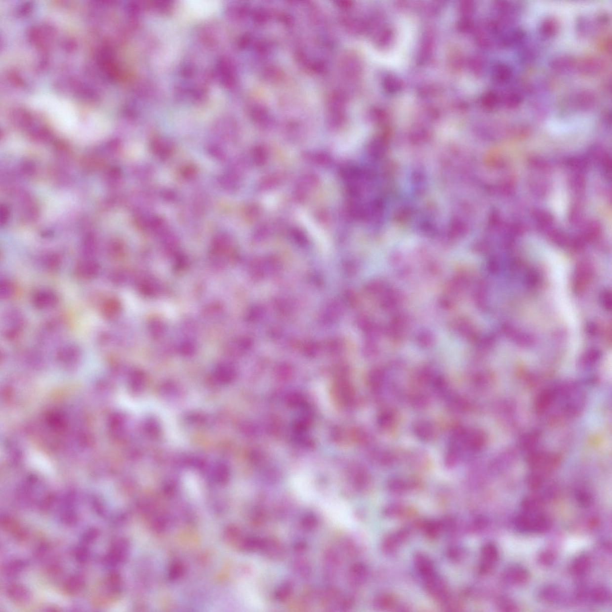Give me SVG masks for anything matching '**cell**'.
I'll return each mask as SVG.
<instances>
[{
    "instance_id": "obj_1",
    "label": "cell",
    "mask_w": 612,
    "mask_h": 612,
    "mask_svg": "<svg viewBox=\"0 0 612 612\" xmlns=\"http://www.w3.org/2000/svg\"><path fill=\"white\" fill-rule=\"evenodd\" d=\"M220 6L217 2L215 1H185L180 5L182 10L184 11L185 16L193 18H204L212 15Z\"/></svg>"
},
{
    "instance_id": "obj_2",
    "label": "cell",
    "mask_w": 612,
    "mask_h": 612,
    "mask_svg": "<svg viewBox=\"0 0 612 612\" xmlns=\"http://www.w3.org/2000/svg\"><path fill=\"white\" fill-rule=\"evenodd\" d=\"M59 302V297L52 290L48 289H39L34 293L32 297L33 306L40 310L53 308Z\"/></svg>"
},
{
    "instance_id": "obj_3",
    "label": "cell",
    "mask_w": 612,
    "mask_h": 612,
    "mask_svg": "<svg viewBox=\"0 0 612 612\" xmlns=\"http://www.w3.org/2000/svg\"><path fill=\"white\" fill-rule=\"evenodd\" d=\"M426 588L429 593L437 601H448L449 593L443 580L434 574L426 579Z\"/></svg>"
},
{
    "instance_id": "obj_4",
    "label": "cell",
    "mask_w": 612,
    "mask_h": 612,
    "mask_svg": "<svg viewBox=\"0 0 612 612\" xmlns=\"http://www.w3.org/2000/svg\"><path fill=\"white\" fill-rule=\"evenodd\" d=\"M99 272V264L96 261L90 260L80 262L75 268L76 277L84 280H90L97 277Z\"/></svg>"
},
{
    "instance_id": "obj_5",
    "label": "cell",
    "mask_w": 612,
    "mask_h": 612,
    "mask_svg": "<svg viewBox=\"0 0 612 612\" xmlns=\"http://www.w3.org/2000/svg\"><path fill=\"white\" fill-rule=\"evenodd\" d=\"M486 438L485 434L479 430H467L464 440V448L472 452L482 450L485 446Z\"/></svg>"
},
{
    "instance_id": "obj_6",
    "label": "cell",
    "mask_w": 612,
    "mask_h": 612,
    "mask_svg": "<svg viewBox=\"0 0 612 612\" xmlns=\"http://www.w3.org/2000/svg\"><path fill=\"white\" fill-rule=\"evenodd\" d=\"M499 556L496 546L488 543L484 546L482 550L483 560L480 566V571L483 573H488L491 570L493 564L496 562Z\"/></svg>"
},
{
    "instance_id": "obj_7",
    "label": "cell",
    "mask_w": 612,
    "mask_h": 612,
    "mask_svg": "<svg viewBox=\"0 0 612 612\" xmlns=\"http://www.w3.org/2000/svg\"><path fill=\"white\" fill-rule=\"evenodd\" d=\"M121 310V303L116 297L107 298L101 306V314L107 320H113L118 317Z\"/></svg>"
},
{
    "instance_id": "obj_8",
    "label": "cell",
    "mask_w": 612,
    "mask_h": 612,
    "mask_svg": "<svg viewBox=\"0 0 612 612\" xmlns=\"http://www.w3.org/2000/svg\"><path fill=\"white\" fill-rule=\"evenodd\" d=\"M503 577L506 581L512 584L522 585L528 581L529 573L525 569L520 566H513L506 571Z\"/></svg>"
},
{
    "instance_id": "obj_9",
    "label": "cell",
    "mask_w": 612,
    "mask_h": 612,
    "mask_svg": "<svg viewBox=\"0 0 612 612\" xmlns=\"http://www.w3.org/2000/svg\"><path fill=\"white\" fill-rule=\"evenodd\" d=\"M603 63L600 59L587 58L583 59L578 67V70L583 75L592 76L597 75L603 69Z\"/></svg>"
},
{
    "instance_id": "obj_10",
    "label": "cell",
    "mask_w": 612,
    "mask_h": 612,
    "mask_svg": "<svg viewBox=\"0 0 612 612\" xmlns=\"http://www.w3.org/2000/svg\"><path fill=\"white\" fill-rule=\"evenodd\" d=\"M414 432L416 436L424 441H430L436 435V429L428 421H419L414 426Z\"/></svg>"
},
{
    "instance_id": "obj_11",
    "label": "cell",
    "mask_w": 612,
    "mask_h": 612,
    "mask_svg": "<svg viewBox=\"0 0 612 612\" xmlns=\"http://www.w3.org/2000/svg\"><path fill=\"white\" fill-rule=\"evenodd\" d=\"M551 68L556 73L565 74L570 72L575 66V61L571 57H557L551 61Z\"/></svg>"
},
{
    "instance_id": "obj_12",
    "label": "cell",
    "mask_w": 612,
    "mask_h": 612,
    "mask_svg": "<svg viewBox=\"0 0 612 612\" xmlns=\"http://www.w3.org/2000/svg\"><path fill=\"white\" fill-rule=\"evenodd\" d=\"M415 565L419 573L426 579L435 574L433 564L428 557L423 555H418L415 557Z\"/></svg>"
},
{
    "instance_id": "obj_13",
    "label": "cell",
    "mask_w": 612,
    "mask_h": 612,
    "mask_svg": "<svg viewBox=\"0 0 612 612\" xmlns=\"http://www.w3.org/2000/svg\"><path fill=\"white\" fill-rule=\"evenodd\" d=\"M449 409L455 412H463L468 408V401L462 397L450 393L446 398Z\"/></svg>"
},
{
    "instance_id": "obj_14",
    "label": "cell",
    "mask_w": 612,
    "mask_h": 612,
    "mask_svg": "<svg viewBox=\"0 0 612 612\" xmlns=\"http://www.w3.org/2000/svg\"><path fill=\"white\" fill-rule=\"evenodd\" d=\"M596 102V98L590 92H580L574 98V105L577 109L586 110L591 109Z\"/></svg>"
},
{
    "instance_id": "obj_15",
    "label": "cell",
    "mask_w": 612,
    "mask_h": 612,
    "mask_svg": "<svg viewBox=\"0 0 612 612\" xmlns=\"http://www.w3.org/2000/svg\"><path fill=\"white\" fill-rule=\"evenodd\" d=\"M512 77V69L508 65L502 62L495 65L493 69V78L498 83L504 84L509 81Z\"/></svg>"
},
{
    "instance_id": "obj_16",
    "label": "cell",
    "mask_w": 612,
    "mask_h": 612,
    "mask_svg": "<svg viewBox=\"0 0 612 612\" xmlns=\"http://www.w3.org/2000/svg\"><path fill=\"white\" fill-rule=\"evenodd\" d=\"M462 448L459 446L453 443H449L445 458L447 466L449 468H453L457 465L462 456Z\"/></svg>"
},
{
    "instance_id": "obj_17",
    "label": "cell",
    "mask_w": 612,
    "mask_h": 612,
    "mask_svg": "<svg viewBox=\"0 0 612 612\" xmlns=\"http://www.w3.org/2000/svg\"><path fill=\"white\" fill-rule=\"evenodd\" d=\"M81 351L78 346L67 344L59 349L57 356L62 361L75 360L81 356Z\"/></svg>"
},
{
    "instance_id": "obj_18",
    "label": "cell",
    "mask_w": 612,
    "mask_h": 612,
    "mask_svg": "<svg viewBox=\"0 0 612 612\" xmlns=\"http://www.w3.org/2000/svg\"><path fill=\"white\" fill-rule=\"evenodd\" d=\"M407 536H408V532L405 530L397 532V533L391 535V536L387 538L385 543H384L385 549H386V551H394V549L402 543Z\"/></svg>"
},
{
    "instance_id": "obj_19",
    "label": "cell",
    "mask_w": 612,
    "mask_h": 612,
    "mask_svg": "<svg viewBox=\"0 0 612 612\" xmlns=\"http://www.w3.org/2000/svg\"><path fill=\"white\" fill-rule=\"evenodd\" d=\"M591 564L590 558L583 555L575 559L571 566V570L575 574H584L590 570Z\"/></svg>"
},
{
    "instance_id": "obj_20",
    "label": "cell",
    "mask_w": 612,
    "mask_h": 612,
    "mask_svg": "<svg viewBox=\"0 0 612 612\" xmlns=\"http://www.w3.org/2000/svg\"><path fill=\"white\" fill-rule=\"evenodd\" d=\"M557 31V23L553 19H546L540 25V33L545 38H553Z\"/></svg>"
},
{
    "instance_id": "obj_21",
    "label": "cell",
    "mask_w": 612,
    "mask_h": 612,
    "mask_svg": "<svg viewBox=\"0 0 612 612\" xmlns=\"http://www.w3.org/2000/svg\"><path fill=\"white\" fill-rule=\"evenodd\" d=\"M551 527V521L545 515H538L533 519L532 531L536 533H543L549 530Z\"/></svg>"
},
{
    "instance_id": "obj_22",
    "label": "cell",
    "mask_w": 612,
    "mask_h": 612,
    "mask_svg": "<svg viewBox=\"0 0 612 612\" xmlns=\"http://www.w3.org/2000/svg\"><path fill=\"white\" fill-rule=\"evenodd\" d=\"M412 486V483L407 482L401 478H394L390 481L388 487L390 490L395 493H401L406 491Z\"/></svg>"
},
{
    "instance_id": "obj_23",
    "label": "cell",
    "mask_w": 612,
    "mask_h": 612,
    "mask_svg": "<svg viewBox=\"0 0 612 612\" xmlns=\"http://www.w3.org/2000/svg\"><path fill=\"white\" fill-rule=\"evenodd\" d=\"M16 287L15 284L9 280H4L1 282L0 285V295L4 300L13 297L15 294Z\"/></svg>"
},
{
    "instance_id": "obj_24",
    "label": "cell",
    "mask_w": 612,
    "mask_h": 612,
    "mask_svg": "<svg viewBox=\"0 0 612 612\" xmlns=\"http://www.w3.org/2000/svg\"><path fill=\"white\" fill-rule=\"evenodd\" d=\"M523 101V96L519 92H511L506 95L503 99L504 104L508 109H514L519 106Z\"/></svg>"
},
{
    "instance_id": "obj_25",
    "label": "cell",
    "mask_w": 612,
    "mask_h": 612,
    "mask_svg": "<svg viewBox=\"0 0 612 612\" xmlns=\"http://www.w3.org/2000/svg\"><path fill=\"white\" fill-rule=\"evenodd\" d=\"M532 522H533V519H531L526 515H520L515 522L518 530L523 532L532 531Z\"/></svg>"
},
{
    "instance_id": "obj_26",
    "label": "cell",
    "mask_w": 612,
    "mask_h": 612,
    "mask_svg": "<svg viewBox=\"0 0 612 612\" xmlns=\"http://www.w3.org/2000/svg\"><path fill=\"white\" fill-rule=\"evenodd\" d=\"M395 421V415L391 410L383 411L380 415L378 418V424L380 427L383 429H387L391 428L394 425Z\"/></svg>"
},
{
    "instance_id": "obj_27",
    "label": "cell",
    "mask_w": 612,
    "mask_h": 612,
    "mask_svg": "<svg viewBox=\"0 0 612 612\" xmlns=\"http://www.w3.org/2000/svg\"><path fill=\"white\" fill-rule=\"evenodd\" d=\"M540 499L534 497H527L522 502L523 508L527 512L536 511L540 508Z\"/></svg>"
},
{
    "instance_id": "obj_28",
    "label": "cell",
    "mask_w": 612,
    "mask_h": 612,
    "mask_svg": "<svg viewBox=\"0 0 612 612\" xmlns=\"http://www.w3.org/2000/svg\"><path fill=\"white\" fill-rule=\"evenodd\" d=\"M409 400L412 405L416 408H425L429 403L428 397L423 394H413Z\"/></svg>"
},
{
    "instance_id": "obj_29",
    "label": "cell",
    "mask_w": 612,
    "mask_h": 612,
    "mask_svg": "<svg viewBox=\"0 0 612 612\" xmlns=\"http://www.w3.org/2000/svg\"><path fill=\"white\" fill-rule=\"evenodd\" d=\"M592 597H593L595 602L603 603L608 601L609 598V594L606 589L599 588L593 591V593H592Z\"/></svg>"
},
{
    "instance_id": "obj_30",
    "label": "cell",
    "mask_w": 612,
    "mask_h": 612,
    "mask_svg": "<svg viewBox=\"0 0 612 612\" xmlns=\"http://www.w3.org/2000/svg\"><path fill=\"white\" fill-rule=\"evenodd\" d=\"M559 591L554 588H546L542 591L541 597L545 601L555 602L559 598Z\"/></svg>"
},
{
    "instance_id": "obj_31",
    "label": "cell",
    "mask_w": 612,
    "mask_h": 612,
    "mask_svg": "<svg viewBox=\"0 0 612 612\" xmlns=\"http://www.w3.org/2000/svg\"><path fill=\"white\" fill-rule=\"evenodd\" d=\"M45 267L50 270H56L59 268L61 265V260L57 257H51L47 258L45 262Z\"/></svg>"
},
{
    "instance_id": "obj_32",
    "label": "cell",
    "mask_w": 612,
    "mask_h": 612,
    "mask_svg": "<svg viewBox=\"0 0 612 612\" xmlns=\"http://www.w3.org/2000/svg\"><path fill=\"white\" fill-rule=\"evenodd\" d=\"M577 502L582 506H588L591 502L590 495L583 491H580L576 494Z\"/></svg>"
},
{
    "instance_id": "obj_33",
    "label": "cell",
    "mask_w": 612,
    "mask_h": 612,
    "mask_svg": "<svg viewBox=\"0 0 612 612\" xmlns=\"http://www.w3.org/2000/svg\"><path fill=\"white\" fill-rule=\"evenodd\" d=\"M554 559V554L551 553V552L548 551L544 552V553L540 554L539 560L540 563L542 564L543 565H549L553 563Z\"/></svg>"
},
{
    "instance_id": "obj_34",
    "label": "cell",
    "mask_w": 612,
    "mask_h": 612,
    "mask_svg": "<svg viewBox=\"0 0 612 612\" xmlns=\"http://www.w3.org/2000/svg\"><path fill=\"white\" fill-rule=\"evenodd\" d=\"M500 608L503 611H514L516 606L511 602L503 601L500 603Z\"/></svg>"
}]
</instances>
